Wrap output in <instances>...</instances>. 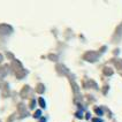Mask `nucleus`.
<instances>
[]
</instances>
